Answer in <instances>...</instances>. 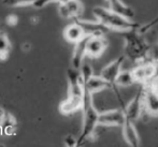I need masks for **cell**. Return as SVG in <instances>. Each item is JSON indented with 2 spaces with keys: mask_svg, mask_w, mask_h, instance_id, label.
<instances>
[{
  "mask_svg": "<svg viewBox=\"0 0 158 147\" xmlns=\"http://www.w3.org/2000/svg\"><path fill=\"white\" fill-rule=\"evenodd\" d=\"M121 33L125 40V53L126 58H129L135 63H143L150 60V51L152 46L143 38V35L135 29L122 31Z\"/></svg>",
  "mask_w": 158,
  "mask_h": 147,
  "instance_id": "obj_1",
  "label": "cell"
},
{
  "mask_svg": "<svg viewBox=\"0 0 158 147\" xmlns=\"http://www.w3.org/2000/svg\"><path fill=\"white\" fill-rule=\"evenodd\" d=\"M93 96L90 92L84 90V102H83V127L81 135L77 139V146L83 145L88 140H94L96 137V129L99 125V114L94 105Z\"/></svg>",
  "mask_w": 158,
  "mask_h": 147,
  "instance_id": "obj_2",
  "label": "cell"
},
{
  "mask_svg": "<svg viewBox=\"0 0 158 147\" xmlns=\"http://www.w3.org/2000/svg\"><path fill=\"white\" fill-rule=\"evenodd\" d=\"M93 13L97 21H99L100 23L106 25L111 30H114L116 32L135 29V28H139L140 26V24L135 22L133 19L126 18L104 6H95L93 9Z\"/></svg>",
  "mask_w": 158,
  "mask_h": 147,
  "instance_id": "obj_3",
  "label": "cell"
},
{
  "mask_svg": "<svg viewBox=\"0 0 158 147\" xmlns=\"http://www.w3.org/2000/svg\"><path fill=\"white\" fill-rule=\"evenodd\" d=\"M145 91L146 83L141 84V86L137 90V92L133 96L132 99L129 101V103L126 106L123 108L127 120L135 122V120L140 119V117L142 116V112L144 111V96H145Z\"/></svg>",
  "mask_w": 158,
  "mask_h": 147,
  "instance_id": "obj_4",
  "label": "cell"
},
{
  "mask_svg": "<svg viewBox=\"0 0 158 147\" xmlns=\"http://www.w3.org/2000/svg\"><path fill=\"white\" fill-rule=\"evenodd\" d=\"M126 59V55L123 54L121 56H118L115 60L111 61L109 64H106L104 68L101 69L100 71V76L103 77L106 81H108L109 83H111L112 85L117 86L116 85V79L122 71V67H123V63Z\"/></svg>",
  "mask_w": 158,
  "mask_h": 147,
  "instance_id": "obj_5",
  "label": "cell"
},
{
  "mask_svg": "<svg viewBox=\"0 0 158 147\" xmlns=\"http://www.w3.org/2000/svg\"><path fill=\"white\" fill-rule=\"evenodd\" d=\"M67 80L69 84V95L84 97V81L79 69L73 67L67 70Z\"/></svg>",
  "mask_w": 158,
  "mask_h": 147,
  "instance_id": "obj_6",
  "label": "cell"
},
{
  "mask_svg": "<svg viewBox=\"0 0 158 147\" xmlns=\"http://www.w3.org/2000/svg\"><path fill=\"white\" fill-rule=\"evenodd\" d=\"M126 120L123 108L110 110L99 114V125L106 127H122Z\"/></svg>",
  "mask_w": 158,
  "mask_h": 147,
  "instance_id": "obj_7",
  "label": "cell"
},
{
  "mask_svg": "<svg viewBox=\"0 0 158 147\" xmlns=\"http://www.w3.org/2000/svg\"><path fill=\"white\" fill-rule=\"evenodd\" d=\"M75 22L80 24L83 27L86 35H95V37H106V33L110 32V28H108L106 25L100 23L99 21H85V19L75 18Z\"/></svg>",
  "mask_w": 158,
  "mask_h": 147,
  "instance_id": "obj_8",
  "label": "cell"
},
{
  "mask_svg": "<svg viewBox=\"0 0 158 147\" xmlns=\"http://www.w3.org/2000/svg\"><path fill=\"white\" fill-rule=\"evenodd\" d=\"M58 12L64 18H80L83 13V4L80 0H68L59 4Z\"/></svg>",
  "mask_w": 158,
  "mask_h": 147,
  "instance_id": "obj_9",
  "label": "cell"
},
{
  "mask_svg": "<svg viewBox=\"0 0 158 147\" xmlns=\"http://www.w3.org/2000/svg\"><path fill=\"white\" fill-rule=\"evenodd\" d=\"M108 47V40L104 37H93L88 38L86 44V55L92 58L100 57Z\"/></svg>",
  "mask_w": 158,
  "mask_h": 147,
  "instance_id": "obj_10",
  "label": "cell"
},
{
  "mask_svg": "<svg viewBox=\"0 0 158 147\" xmlns=\"http://www.w3.org/2000/svg\"><path fill=\"white\" fill-rule=\"evenodd\" d=\"M104 89H113V90H116L117 86L112 85L111 83H109L108 81L103 79L100 75H93L88 81H86L84 83V90L88 91L92 95H95L97 92L104 90Z\"/></svg>",
  "mask_w": 158,
  "mask_h": 147,
  "instance_id": "obj_11",
  "label": "cell"
},
{
  "mask_svg": "<svg viewBox=\"0 0 158 147\" xmlns=\"http://www.w3.org/2000/svg\"><path fill=\"white\" fill-rule=\"evenodd\" d=\"M144 111L150 116H158V92L146 83V91L144 96Z\"/></svg>",
  "mask_w": 158,
  "mask_h": 147,
  "instance_id": "obj_12",
  "label": "cell"
},
{
  "mask_svg": "<svg viewBox=\"0 0 158 147\" xmlns=\"http://www.w3.org/2000/svg\"><path fill=\"white\" fill-rule=\"evenodd\" d=\"M88 38H89V35H85L81 41L75 43L72 58H71V66L74 69L80 70L82 63L84 62V58H85V56H87L86 55V44H87Z\"/></svg>",
  "mask_w": 158,
  "mask_h": 147,
  "instance_id": "obj_13",
  "label": "cell"
},
{
  "mask_svg": "<svg viewBox=\"0 0 158 147\" xmlns=\"http://www.w3.org/2000/svg\"><path fill=\"white\" fill-rule=\"evenodd\" d=\"M83 102L84 97L69 95L68 98L64 102H61V104L59 105V111L64 115H70L83 108Z\"/></svg>",
  "mask_w": 158,
  "mask_h": 147,
  "instance_id": "obj_14",
  "label": "cell"
},
{
  "mask_svg": "<svg viewBox=\"0 0 158 147\" xmlns=\"http://www.w3.org/2000/svg\"><path fill=\"white\" fill-rule=\"evenodd\" d=\"M122 129H123V137L129 146L138 147L140 145V137L135 127V122L126 119L122 126Z\"/></svg>",
  "mask_w": 158,
  "mask_h": 147,
  "instance_id": "obj_15",
  "label": "cell"
},
{
  "mask_svg": "<svg viewBox=\"0 0 158 147\" xmlns=\"http://www.w3.org/2000/svg\"><path fill=\"white\" fill-rule=\"evenodd\" d=\"M86 35L85 31H84L83 27L80 25L77 22H74L71 25L67 26L64 28V39L68 42H71V43H77V42L81 41L84 37Z\"/></svg>",
  "mask_w": 158,
  "mask_h": 147,
  "instance_id": "obj_16",
  "label": "cell"
},
{
  "mask_svg": "<svg viewBox=\"0 0 158 147\" xmlns=\"http://www.w3.org/2000/svg\"><path fill=\"white\" fill-rule=\"evenodd\" d=\"M109 6L110 10H112L113 12L117 13V14L122 15V16L126 17L129 19L135 18V12L131 6H129L128 4H126L125 2H123L122 0H108Z\"/></svg>",
  "mask_w": 158,
  "mask_h": 147,
  "instance_id": "obj_17",
  "label": "cell"
},
{
  "mask_svg": "<svg viewBox=\"0 0 158 147\" xmlns=\"http://www.w3.org/2000/svg\"><path fill=\"white\" fill-rule=\"evenodd\" d=\"M15 127H16V119L11 113L6 112V115L0 121V128L1 131L6 135H12L15 133Z\"/></svg>",
  "mask_w": 158,
  "mask_h": 147,
  "instance_id": "obj_18",
  "label": "cell"
},
{
  "mask_svg": "<svg viewBox=\"0 0 158 147\" xmlns=\"http://www.w3.org/2000/svg\"><path fill=\"white\" fill-rule=\"evenodd\" d=\"M11 50V43L4 31H0V60H6L8 58L9 52Z\"/></svg>",
  "mask_w": 158,
  "mask_h": 147,
  "instance_id": "obj_19",
  "label": "cell"
},
{
  "mask_svg": "<svg viewBox=\"0 0 158 147\" xmlns=\"http://www.w3.org/2000/svg\"><path fill=\"white\" fill-rule=\"evenodd\" d=\"M135 83V77H133L132 71H121L119 75L116 79V85L121 87H128Z\"/></svg>",
  "mask_w": 158,
  "mask_h": 147,
  "instance_id": "obj_20",
  "label": "cell"
},
{
  "mask_svg": "<svg viewBox=\"0 0 158 147\" xmlns=\"http://www.w3.org/2000/svg\"><path fill=\"white\" fill-rule=\"evenodd\" d=\"M131 71H132L133 77H135V81L137 82V83H140V84L148 83V79H146V74H145L143 63H138V66L135 67Z\"/></svg>",
  "mask_w": 158,
  "mask_h": 147,
  "instance_id": "obj_21",
  "label": "cell"
},
{
  "mask_svg": "<svg viewBox=\"0 0 158 147\" xmlns=\"http://www.w3.org/2000/svg\"><path fill=\"white\" fill-rule=\"evenodd\" d=\"M80 72H81V75H82V79H83L84 83L86 81L90 79V77L94 75V70H93V67L90 66L88 62H85L84 61L82 63L81 68H80Z\"/></svg>",
  "mask_w": 158,
  "mask_h": 147,
  "instance_id": "obj_22",
  "label": "cell"
},
{
  "mask_svg": "<svg viewBox=\"0 0 158 147\" xmlns=\"http://www.w3.org/2000/svg\"><path fill=\"white\" fill-rule=\"evenodd\" d=\"M37 0H2V3L6 6H32Z\"/></svg>",
  "mask_w": 158,
  "mask_h": 147,
  "instance_id": "obj_23",
  "label": "cell"
},
{
  "mask_svg": "<svg viewBox=\"0 0 158 147\" xmlns=\"http://www.w3.org/2000/svg\"><path fill=\"white\" fill-rule=\"evenodd\" d=\"M156 24H158V16L155 17L154 19H152L151 22H148V23L144 24V25H140L139 28H137V30L139 31L141 35H145V33L148 32V30L152 29Z\"/></svg>",
  "mask_w": 158,
  "mask_h": 147,
  "instance_id": "obj_24",
  "label": "cell"
},
{
  "mask_svg": "<svg viewBox=\"0 0 158 147\" xmlns=\"http://www.w3.org/2000/svg\"><path fill=\"white\" fill-rule=\"evenodd\" d=\"M53 1L59 2V3H64V2H67L68 0H37V1L32 4V6H35V8H37V9H41V8H43V6H45L48 3L53 2Z\"/></svg>",
  "mask_w": 158,
  "mask_h": 147,
  "instance_id": "obj_25",
  "label": "cell"
},
{
  "mask_svg": "<svg viewBox=\"0 0 158 147\" xmlns=\"http://www.w3.org/2000/svg\"><path fill=\"white\" fill-rule=\"evenodd\" d=\"M64 145L68 147H74L77 146V139H75L72 134H68L64 137Z\"/></svg>",
  "mask_w": 158,
  "mask_h": 147,
  "instance_id": "obj_26",
  "label": "cell"
},
{
  "mask_svg": "<svg viewBox=\"0 0 158 147\" xmlns=\"http://www.w3.org/2000/svg\"><path fill=\"white\" fill-rule=\"evenodd\" d=\"M148 57H150V60L156 62V63L158 64V44L156 46H154V47L151 48Z\"/></svg>",
  "mask_w": 158,
  "mask_h": 147,
  "instance_id": "obj_27",
  "label": "cell"
},
{
  "mask_svg": "<svg viewBox=\"0 0 158 147\" xmlns=\"http://www.w3.org/2000/svg\"><path fill=\"white\" fill-rule=\"evenodd\" d=\"M6 23L11 26H14L17 24V17L15 15H10V16L6 17Z\"/></svg>",
  "mask_w": 158,
  "mask_h": 147,
  "instance_id": "obj_28",
  "label": "cell"
},
{
  "mask_svg": "<svg viewBox=\"0 0 158 147\" xmlns=\"http://www.w3.org/2000/svg\"><path fill=\"white\" fill-rule=\"evenodd\" d=\"M150 84H151V86H152V87L158 92V74L150 82Z\"/></svg>",
  "mask_w": 158,
  "mask_h": 147,
  "instance_id": "obj_29",
  "label": "cell"
},
{
  "mask_svg": "<svg viewBox=\"0 0 158 147\" xmlns=\"http://www.w3.org/2000/svg\"><path fill=\"white\" fill-rule=\"evenodd\" d=\"M4 115H6V111H4L1 106H0V121H1L2 118L4 117Z\"/></svg>",
  "mask_w": 158,
  "mask_h": 147,
  "instance_id": "obj_30",
  "label": "cell"
}]
</instances>
